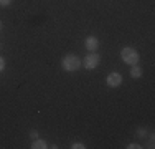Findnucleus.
Returning a JSON list of instances; mask_svg holds the SVG:
<instances>
[{
  "mask_svg": "<svg viewBox=\"0 0 155 149\" xmlns=\"http://www.w3.org/2000/svg\"><path fill=\"white\" fill-rule=\"evenodd\" d=\"M38 136H40V134H38V131H36V129H31V131H30V137H33V139H36Z\"/></svg>",
  "mask_w": 155,
  "mask_h": 149,
  "instance_id": "nucleus-12",
  "label": "nucleus"
},
{
  "mask_svg": "<svg viewBox=\"0 0 155 149\" xmlns=\"http://www.w3.org/2000/svg\"><path fill=\"white\" fill-rule=\"evenodd\" d=\"M147 147H150V149L155 147V146H153V136H150V139H149V146H147Z\"/></svg>",
  "mask_w": 155,
  "mask_h": 149,
  "instance_id": "nucleus-14",
  "label": "nucleus"
},
{
  "mask_svg": "<svg viewBox=\"0 0 155 149\" xmlns=\"http://www.w3.org/2000/svg\"><path fill=\"white\" fill-rule=\"evenodd\" d=\"M84 47H86V50L87 51H96L99 48V40L96 38V36H87L86 38V42H84Z\"/></svg>",
  "mask_w": 155,
  "mask_h": 149,
  "instance_id": "nucleus-5",
  "label": "nucleus"
},
{
  "mask_svg": "<svg viewBox=\"0 0 155 149\" xmlns=\"http://www.w3.org/2000/svg\"><path fill=\"white\" fill-rule=\"evenodd\" d=\"M0 48H2V43H0Z\"/></svg>",
  "mask_w": 155,
  "mask_h": 149,
  "instance_id": "nucleus-16",
  "label": "nucleus"
},
{
  "mask_svg": "<svg viewBox=\"0 0 155 149\" xmlns=\"http://www.w3.org/2000/svg\"><path fill=\"white\" fill-rule=\"evenodd\" d=\"M2 28H3V23H2V20H0V32H2Z\"/></svg>",
  "mask_w": 155,
  "mask_h": 149,
  "instance_id": "nucleus-15",
  "label": "nucleus"
},
{
  "mask_svg": "<svg viewBox=\"0 0 155 149\" xmlns=\"http://www.w3.org/2000/svg\"><path fill=\"white\" fill-rule=\"evenodd\" d=\"M73 149H84L86 146H84L83 143H73V146H71Z\"/></svg>",
  "mask_w": 155,
  "mask_h": 149,
  "instance_id": "nucleus-9",
  "label": "nucleus"
},
{
  "mask_svg": "<svg viewBox=\"0 0 155 149\" xmlns=\"http://www.w3.org/2000/svg\"><path fill=\"white\" fill-rule=\"evenodd\" d=\"M106 83H107V86H110V88H119L120 85H122V74L117 73V71L109 73L107 78H106Z\"/></svg>",
  "mask_w": 155,
  "mask_h": 149,
  "instance_id": "nucleus-4",
  "label": "nucleus"
},
{
  "mask_svg": "<svg viewBox=\"0 0 155 149\" xmlns=\"http://www.w3.org/2000/svg\"><path fill=\"white\" fill-rule=\"evenodd\" d=\"M137 137H140V139L147 137V129L145 128H137Z\"/></svg>",
  "mask_w": 155,
  "mask_h": 149,
  "instance_id": "nucleus-8",
  "label": "nucleus"
},
{
  "mask_svg": "<svg viewBox=\"0 0 155 149\" xmlns=\"http://www.w3.org/2000/svg\"><path fill=\"white\" fill-rule=\"evenodd\" d=\"M142 68L140 66H137V65H132V68H130V76L132 78H140L142 76Z\"/></svg>",
  "mask_w": 155,
  "mask_h": 149,
  "instance_id": "nucleus-7",
  "label": "nucleus"
},
{
  "mask_svg": "<svg viewBox=\"0 0 155 149\" xmlns=\"http://www.w3.org/2000/svg\"><path fill=\"white\" fill-rule=\"evenodd\" d=\"M12 3V0H0V7H8Z\"/></svg>",
  "mask_w": 155,
  "mask_h": 149,
  "instance_id": "nucleus-11",
  "label": "nucleus"
},
{
  "mask_svg": "<svg viewBox=\"0 0 155 149\" xmlns=\"http://www.w3.org/2000/svg\"><path fill=\"white\" fill-rule=\"evenodd\" d=\"M81 65H83V61L79 60V57H76V55H68V57H64L61 60V66L64 71L68 73H73V71H78V70L81 68Z\"/></svg>",
  "mask_w": 155,
  "mask_h": 149,
  "instance_id": "nucleus-1",
  "label": "nucleus"
},
{
  "mask_svg": "<svg viewBox=\"0 0 155 149\" xmlns=\"http://www.w3.org/2000/svg\"><path fill=\"white\" fill-rule=\"evenodd\" d=\"M99 61H101V57H99L96 51H89V53L84 57V60H83V66L86 70H94L96 66L99 65Z\"/></svg>",
  "mask_w": 155,
  "mask_h": 149,
  "instance_id": "nucleus-3",
  "label": "nucleus"
},
{
  "mask_svg": "<svg viewBox=\"0 0 155 149\" xmlns=\"http://www.w3.org/2000/svg\"><path fill=\"white\" fill-rule=\"evenodd\" d=\"M120 58H122L124 63H127V65H130V66L139 63V53H137V50L132 48V47L122 48V50H120Z\"/></svg>",
  "mask_w": 155,
  "mask_h": 149,
  "instance_id": "nucleus-2",
  "label": "nucleus"
},
{
  "mask_svg": "<svg viewBox=\"0 0 155 149\" xmlns=\"http://www.w3.org/2000/svg\"><path fill=\"white\" fill-rule=\"evenodd\" d=\"M46 147H50V146L46 144V141H45V139H40V137L33 139V143H31V149H46Z\"/></svg>",
  "mask_w": 155,
  "mask_h": 149,
  "instance_id": "nucleus-6",
  "label": "nucleus"
},
{
  "mask_svg": "<svg viewBox=\"0 0 155 149\" xmlns=\"http://www.w3.org/2000/svg\"><path fill=\"white\" fill-rule=\"evenodd\" d=\"M140 147H142V146H140V144H137V143H130V144L127 146V149H140Z\"/></svg>",
  "mask_w": 155,
  "mask_h": 149,
  "instance_id": "nucleus-10",
  "label": "nucleus"
},
{
  "mask_svg": "<svg viewBox=\"0 0 155 149\" xmlns=\"http://www.w3.org/2000/svg\"><path fill=\"white\" fill-rule=\"evenodd\" d=\"M3 70H5V60H3L2 57H0V73H2Z\"/></svg>",
  "mask_w": 155,
  "mask_h": 149,
  "instance_id": "nucleus-13",
  "label": "nucleus"
}]
</instances>
